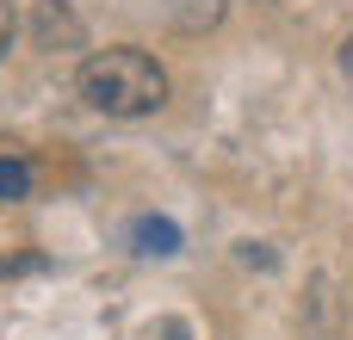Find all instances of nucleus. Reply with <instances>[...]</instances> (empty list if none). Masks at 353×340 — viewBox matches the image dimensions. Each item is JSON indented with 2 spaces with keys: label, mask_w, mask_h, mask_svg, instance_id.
<instances>
[{
  "label": "nucleus",
  "mask_w": 353,
  "mask_h": 340,
  "mask_svg": "<svg viewBox=\"0 0 353 340\" xmlns=\"http://www.w3.org/2000/svg\"><path fill=\"white\" fill-rule=\"evenodd\" d=\"M81 99L105 118H149L168 99V74L155 56L118 43V50H99L81 62Z\"/></svg>",
  "instance_id": "1"
},
{
  "label": "nucleus",
  "mask_w": 353,
  "mask_h": 340,
  "mask_svg": "<svg viewBox=\"0 0 353 340\" xmlns=\"http://www.w3.org/2000/svg\"><path fill=\"white\" fill-rule=\"evenodd\" d=\"M137 242H143V254H174L180 229H174V223H161V217H143V223H137Z\"/></svg>",
  "instance_id": "2"
},
{
  "label": "nucleus",
  "mask_w": 353,
  "mask_h": 340,
  "mask_svg": "<svg viewBox=\"0 0 353 340\" xmlns=\"http://www.w3.org/2000/svg\"><path fill=\"white\" fill-rule=\"evenodd\" d=\"M31 192V167L25 161H0V198H25Z\"/></svg>",
  "instance_id": "3"
},
{
  "label": "nucleus",
  "mask_w": 353,
  "mask_h": 340,
  "mask_svg": "<svg viewBox=\"0 0 353 340\" xmlns=\"http://www.w3.org/2000/svg\"><path fill=\"white\" fill-rule=\"evenodd\" d=\"M6 43H12V0H0V56H6Z\"/></svg>",
  "instance_id": "4"
},
{
  "label": "nucleus",
  "mask_w": 353,
  "mask_h": 340,
  "mask_svg": "<svg viewBox=\"0 0 353 340\" xmlns=\"http://www.w3.org/2000/svg\"><path fill=\"white\" fill-rule=\"evenodd\" d=\"M341 74H347V81H353V37H347V43H341Z\"/></svg>",
  "instance_id": "5"
}]
</instances>
